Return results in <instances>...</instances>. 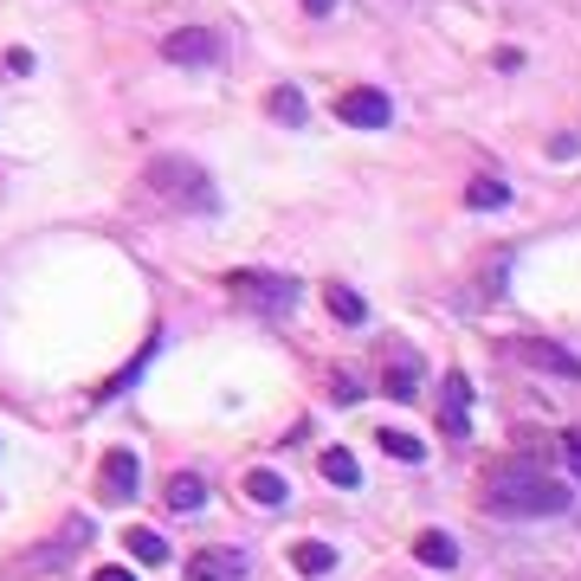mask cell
Returning <instances> with one entry per match:
<instances>
[{
    "instance_id": "obj_18",
    "label": "cell",
    "mask_w": 581,
    "mask_h": 581,
    "mask_svg": "<svg viewBox=\"0 0 581 581\" xmlns=\"http://www.w3.org/2000/svg\"><path fill=\"white\" fill-rule=\"evenodd\" d=\"M375 439H381V452L401 459V465H420V459H427V446H420L414 434H401V427H388V434H375Z\"/></svg>"
},
{
    "instance_id": "obj_12",
    "label": "cell",
    "mask_w": 581,
    "mask_h": 581,
    "mask_svg": "<svg viewBox=\"0 0 581 581\" xmlns=\"http://www.w3.org/2000/svg\"><path fill=\"white\" fill-rule=\"evenodd\" d=\"M323 304H330V317H336V323H349V330H356V323H368V304L349 285H323Z\"/></svg>"
},
{
    "instance_id": "obj_10",
    "label": "cell",
    "mask_w": 581,
    "mask_h": 581,
    "mask_svg": "<svg viewBox=\"0 0 581 581\" xmlns=\"http://www.w3.org/2000/svg\"><path fill=\"white\" fill-rule=\"evenodd\" d=\"M162 498H168V510H201L208 505V478H201V472H175Z\"/></svg>"
},
{
    "instance_id": "obj_22",
    "label": "cell",
    "mask_w": 581,
    "mask_h": 581,
    "mask_svg": "<svg viewBox=\"0 0 581 581\" xmlns=\"http://www.w3.org/2000/svg\"><path fill=\"white\" fill-rule=\"evenodd\" d=\"M91 581H137V569H123V562H110V569H97Z\"/></svg>"
},
{
    "instance_id": "obj_11",
    "label": "cell",
    "mask_w": 581,
    "mask_h": 581,
    "mask_svg": "<svg viewBox=\"0 0 581 581\" xmlns=\"http://www.w3.org/2000/svg\"><path fill=\"white\" fill-rule=\"evenodd\" d=\"M414 556H420L427 569H452V562H459V543H452L446 530H420V543H414Z\"/></svg>"
},
{
    "instance_id": "obj_15",
    "label": "cell",
    "mask_w": 581,
    "mask_h": 581,
    "mask_svg": "<svg viewBox=\"0 0 581 581\" xmlns=\"http://www.w3.org/2000/svg\"><path fill=\"white\" fill-rule=\"evenodd\" d=\"M123 549H130V562H143V569H155V562H168V543H162L155 530H143V523H137V530L123 536Z\"/></svg>"
},
{
    "instance_id": "obj_7",
    "label": "cell",
    "mask_w": 581,
    "mask_h": 581,
    "mask_svg": "<svg viewBox=\"0 0 581 581\" xmlns=\"http://www.w3.org/2000/svg\"><path fill=\"white\" fill-rule=\"evenodd\" d=\"M517 356H523L530 368H543V375L581 381V356H576V349H562V343H549V336H523V343H517Z\"/></svg>"
},
{
    "instance_id": "obj_5",
    "label": "cell",
    "mask_w": 581,
    "mask_h": 581,
    "mask_svg": "<svg viewBox=\"0 0 581 581\" xmlns=\"http://www.w3.org/2000/svg\"><path fill=\"white\" fill-rule=\"evenodd\" d=\"M439 434H446V439H465V434H472V381H465L459 368L439 381Z\"/></svg>"
},
{
    "instance_id": "obj_23",
    "label": "cell",
    "mask_w": 581,
    "mask_h": 581,
    "mask_svg": "<svg viewBox=\"0 0 581 581\" xmlns=\"http://www.w3.org/2000/svg\"><path fill=\"white\" fill-rule=\"evenodd\" d=\"M330 7H336V0H304V13H310V20H323Z\"/></svg>"
},
{
    "instance_id": "obj_1",
    "label": "cell",
    "mask_w": 581,
    "mask_h": 581,
    "mask_svg": "<svg viewBox=\"0 0 581 581\" xmlns=\"http://www.w3.org/2000/svg\"><path fill=\"white\" fill-rule=\"evenodd\" d=\"M485 505L505 510V517H562L576 505V491L562 478L536 472V465H498L491 485H485Z\"/></svg>"
},
{
    "instance_id": "obj_19",
    "label": "cell",
    "mask_w": 581,
    "mask_h": 581,
    "mask_svg": "<svg viewBox=\"0 0 581 581\" xmlns=\"http://www.w3.org/2000/svg\"><path fill=\"white\" fill-rule=\"evenodd\" d=\"M323 478H330V485H343V491H349V485H356V478H363V472H356V459H349V452H343V446H330V452H323Z\"/></svg>"
},
{
    "instance_id": "obj_16",
    "label": "cell",
    "mask_w": 581,
    "mask_h": 581,
    "mask_svg": "<svg viewBox=\"0 0 581 581\" xmlns=\"http://www.w3.org/2000/svg\"><path fill=\"white\" fill-rule=\"evenodd\" d=\"M272 117H278L285 130H304L310 110H304V91H297V84H278V91H272Z\"/></svg>"
},
{
    "instance_id": "obj_17",
    "label": "cell",
    "mask_w": 581,
    "mask_h": 581,
    "mask_svg": "<svg viewBox=\"0 0 581 581\" xmlns=\"http://www.w3.org/2000/svg\"><path fill=\"white\" fill-rule=\"evenodd\" d=\"M465 201H472L478 214H498V208H505V201H510V188H505V181H498V175H478V181L465 188Z\"/></svg>"
},
{
    "instance_id": "obj_4",
    "label": "cell",
    "mask_w": 581,
    "mask_h": 581,
    "mask_svg": "<svg viewBox=\"0 0 581 581\" xmlns=\"http://www.w3.org/2000/svg\"><path fill=\"white\" fill-rule=\"evenodd\" d=\"M336 117H343L349 130H388L394 104H388L375 84H356V91H343V97H336Z\"/></svg>"
},
{
    "instance_id": "obj_14",
    "label": "cell",
    "mask_w": 581,
    "mask_h": 581,
    "mask_svg": "<svg viewBox=\"0 0 581 581\" xmlns=\"http://www.w3.org/2000/svg\"><path fill=\"white\" fill-rule=\"evenodd\" d=\"M290 569H297V576H330V569H336V549H330V543H297V549H290Z\"/></svg>"
},
{
    "instance_id": "obj_3",
    "label": "cell",
    "mask_w": 581,
    "mask_h": 581,
    "mask_svg": "<svg viewBox=\"0 0 581 581\" xmlns=\"http://www.w3.org/2000/svg\"><path fill=\"white\" fill-rule=\"evenodd\" d=\"M226 290H233L239 304H252V310H290V297H297V285L278 278V272H233Z\"/></svg>"
},
{
    "instance_id": "obj_21",
    "label": "cell",
    "mask_w": 581,
    "mask_h": 581,
    "mask_svg": "<svg viewBox=\"0 0 581 581\" xmlns=\"http://www.w3.org/2000/svg\"><path fill=\"white\" fill-rule=\"evenodd\" d=\"M562 459H569V472H576V478H581V427H576V434H569V439H562Z\"/></svg>"
},
{
    "instance_id": "obj_6",
    "label": "cell",
    "mask_w": 581,
    "mask_h": 581,
    "mask_svg": "<svg viewBox=\"0 0 581 581\" xmlns=\"http://www.w3.org/2000/svg\"><path fill=\"white\" fill-rule=\"evenodd\" d=\"M162 52H168L175 66H214L220 59V33L214 26H181V33L162 39Z\"/></svg>"
},
{
    "instance_id": "obj_20",
    "label": "cell",
    "mask_w": 581,
    "mask_h": 581,
    "mask_svg": "<svg viewBox=\"0 0 581 581\" xmlns=\"http://www.w3.org/2000/svg\"><path fill=\"white\" fill-rule=\"evenodd\" d=\"M414 388H420V381H414L407 363H394L388 375H381V394H388V401H414Z\"/></svg>"
},
{
    "instance_id": "obj_9",
    "label": "cell",
    "mask_w": 581,
    "mask_h": 581,
    "mask_svg": "<svg viewBox=\"0 0 581 581\" xmlns=\"http://www.w3.org/2000/svg\"><path fill=\"white\" fill-rule=\"evenodd\" d=\"M188 581H246V556L239 549H201L188 562Z\"/></svg>"
},
{
    "instance_id": "obj_13",
    "label": "cell",
    "mask_w": 581,
    "mask_h": 581,
    "mask_svg": "<svg viewBox=\"0 0 581 581\" xmlns=\"http://www.w3.org/2000/svg\"><path fill=\"white\" fill-rule=\"evenodd\" d=\"M246 498H252L259 510H278L290 498V485L278 478V472H252V478H246Z\"/></svg>"
},
{
    "instance_id": "obj_8",
    "label": "cell",
    "mask_w": 581,
    "mask_h": 581,
    "mask_svg": "<svg viewBox=\"0 0 581 581\" xmlns=\"http://www.w3.org/2000/svg\"><path fill=\"white\" fill-rule=\"evenodd\" d=\"M137 478H143L137 452H110V459H104V498H110V505H130V498H137Z\"/></svg>"
},
{
    "instance_id": "obj_2",
    "label": "cell",
    "mask_w": 581,
    "mask_h": 581,
    "mask_svg": "<svg viewBox=\"0 0 581 581\" xmlns=\"http://www.w3.org/2000/svg\"><path fill=\"white\" fill-rule=\"evenodd\" d=\"M149 194H162V201H175V208H194V214H214L220 208V188L208 181V168H194V162H181V155H162V162H149Z\"/></svg>"
}]
</instances>
